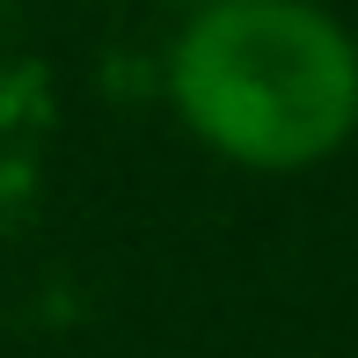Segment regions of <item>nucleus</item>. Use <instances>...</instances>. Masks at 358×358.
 <instances>
[{"label":"nucleus","mask_w":358,"mask_h":358,"mask_svg":"<svg viewBox=\"0 0 358 358\" xmlns=\"http://www.w3.org/2000/svg\"><path fill=\"white\" fill-rule=\"evenodd\" d=\"M169 110L227 169L300 176L358 139V37L322 0H213L161 66Z\"/></svg>","instance_id":"obj_1"},{"label":"nucleus","mask_w":358,"mask_h":358,"mask_svg":"<svg viewBox=\"0 0 358 358\" xmlns=\"http://www.w3.org/2000/svg\"><path fill=\"white\" fill-rule=\"evenodd\" d=\"M169 8H183V15H198V8H213V0H169Z\"/></svg>","instance_id":"obj_2"}]
</instances>
